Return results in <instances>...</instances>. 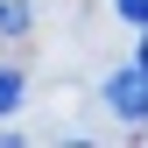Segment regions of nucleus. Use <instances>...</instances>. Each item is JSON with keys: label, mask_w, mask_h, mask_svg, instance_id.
<instances>
[{"label": "nucleus", "mask_w": 148, "mask_h": 148, "mask_svg": "<svg viewBox=\"0 0 148 148\" xmlns=\"http://www.w3.org/2000/svg\"><path fill=\"white\" fill-rule=\"evenodd\" d=\"M106 113L113 120H148V71L141 64H127L106 78Z\"/></svg>", "instance_id": "nucleus-1"}, {"label": "nucleus", "mask_w": 148, "mask_h": 148, "mask_svg": "<svg viewBox=\"0 0 148 148\" xmlns=\"http://www.w3.org/2000/svg\"><path fill=\"white\" fill-rule=\"evenodd\" d=\"M14 106H21V71H14V64H0V120H7Z\"/></svg>", "instance_id": "nucleus-2"}, {"label": "nucleus", "mask_w": 148, "mask_h": 148, "mask_svg": "<svg viewBox=\"0 0 148 148\" xmlns=\"http://www.w3.org/2000/svg\"><path fill=\"white\" fill-rule=\"evenodd\" d=\"M0 35H28V0H0Z\"/></svg>", "instance_id": "nucleus-3"}, {"label": "nucleus", "mask_w": 148, "mask_h": 148, "mask_svg": "<svg viewBox=\"0 0 148 148\" xmlns=\"http://www.w3.org/2000/svg\"><path fill=\"white\" fill-rule=\"evenodd\" d=\"M113 14H120V21H134V28H141V21H148V0H113Z\"/></svg>", "instance_id": "nucleus-4"}, {"label": "nucleus", "mask_w": 148, "mask_h": 148, "mask_svg": "<svg viewBox=\"0 0 148 148\" xmlns=\"http://www.w3.org/2000/svg\"><path fill=\"white\" fill-rule=\"evenodd\" d=\"M134 64H141V71H148V21H141V57H134Z\"/></svg>", "instance_id": "nucleus-5"}]
</instances>
